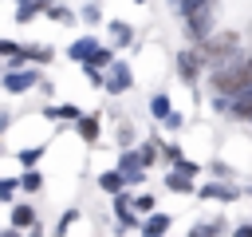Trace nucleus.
I'll list each match as a JSON object with an SVG mask.
<instances>
[{
    "instance_id": "nucleus-10",
    "label": "nucleus",
    "mask_w": 252,
    "mask_h": 237,
    "mask_svg": "<svg viewBox=\"0 0 252 237\" xmlns=\"http://www.w3.org/2000/svg\"><path fill=\"white\" fill-rule=\"evenodd\" d=\"M43 8H51V0H28V4H20V8H16V20H20V24H28V20H32L35 12H43Z\"/></svg>"
},
{
    "instance_id": "nucleus-14",
    "label": "nucleus",
    "mask_w": 252,
    "mask_h": 237,
    "mask_svg": "<svg viewBox=\"0 0 252 237\" xmlns=\"http://www.w3.org/2000/svg\"><path fill=\"white\" fill-rule=\"evenodd\" d=\"M24 51H28V59H35V63H51V59H55L47 43H35V47H24Z\"/></svg>"
},
{
    "instance_id": "nucleus-28",
    "label": "nucleus",
    "mask_w": 252,
    "mask_h": 237,
    "mask_svg": "<svg viewBox=\"0 0 252 237\" xmlns=\"http://www.w3.org/2000/svg\"><path fill=\"white\" fill-rule=\"evenodd\" d=\"M32 237H39V225H32Z\"/></svg>"
},
{
    "instance_id": "nucleus-25",
    "label": "nucleus",
    "mask_w": 252,
    "mask_h": 237,
    "mask_svg": "<svg viewBox=\"0 0 252 237\" xmlns=\"http://www.w3.org/2000/svg\"><path fill=\"white\" fill-rule=\"evenodd\" d=\"M134 205H138V209H154V198H146V194H142V198H134Z\"/></svg>"
},
{
    "instance_id": "nucleus-24",
    "label": "nucleus",
    "mask_w": 252,
    "mask_h": 237,
    "mask_svg": "<svg viewBox=\"0 0 252 237\" xmlns=\"http://www.w3.org/2000/svg\"><path fill=\"white\" fill-rule=\"evenodd\" d=\"M35 158H39V150H20V162H28V166H32Z\"/></svg>"
},
{
    "instance_id": "nucleus-1",
    "label": "nucleus",
    "mask_w": 252,
    "mask_h": 237,
    "mask_svg": "<svg viewBox=\"0 0 252 237\" xmlns=\"http://www.w3.org/2000/svg\"><path fill=\"white\" fill-rule=\"evenodd\" d=\"M213 87H217V95H228V99H236V95H244V91H252V59H232V63H224V67H217L213 71Z\"/></svg>"
},
{
    "instance_id": "nucleus-6",
    "label": "nucleus",
    "mask_w": 252,
    "mask_h": 237,
    "mask_svg": "<svg viewBox=\"0 0 252 237\" xmlns=\"http://www.w3.org/2000/svg\"><path fill=\"white\" fill-rule=\"evenodd\" d=\"M94 51H98L94 36H83V40H75V43L67 47V59H75V63H87V59H94Z\"/></svg>"
},
{
    "instance_id": "nucleus-3",
    "label": "nucleus",
    "mask_w": 252,
    "mask_h": 237,
    "mask_svg": "<svg viewBox=\"0 0 252 237\" xmlns=\"http://www.w3.org/2000/svg\"><path fill=\"white\" fill-rule=\"evenodd\" d=\"M130 83H134V75H130V67L114 59V63H110V75H106V91H110V95H122V91H126Z\"/></svg>"
},
{
    "instance_id": "nucleus-22",
    "label": "nucleus",
    "mask_w": 252,
    "mask_h": 237,
    "mask_svg": "<svg viewBox=\"0 0 252 237\" xmlns=\"http://www.w3.org/2000/svg\"><path fill=\"white\" fill-rule=\"evenodd\" d=\"M0 51H4L8 59H12V55H24V47H20V43H12V40H4V43H0Z\"/></svg>"
},
{
    "instance_id": "nucleus-20",
    "label": "nucleus",
    "mask_w": 252,
    "mask_h": 237,
    "mask_svg": "<svg viewBox=\"0 0 252 237\" xmlns=\"http://www.w3.org/2000/svg\"><path fill=\"white\" fill-rule=\"evenodd\" d=\"M47 12H51V20H59V24H75V16H71L67 8H59V4H51Z\"/></svg>"
},
{
    "instance_id": "nucleus-8",
    "label": "nucleus",
    "mask_w": 252,
    "mask_h": 237,
    "mask_svg": "<svg viewBox=\"0 0 252 237\" xmlns=\"http://www.w3.org/2000/svg\"><path fill=\"white\" fill-rule=\"evenodd\" d=\"M169 229V213H154L146 225H142V237H161Z\"/></svg>"
},
{
    "instance_id": "nucleus-18",
    "label": "nucleus",
    "mask_w": 252,
    "mask_h": 237,
    "mask_svg": "<svg viewBox=\"0 0 252 237\" xmlns=\"http://www.w3.org/2000/svg\"><path fill=\"white\" fill-rule=\"evenodd\" d=\"M47 118H83V115H79V107H51Z\"/></svg>"
},
{
    "instance_id": "nucleus-16",
    "label": "nucleus",
    "mask_w": 252,
    "mask_h": 237,
    "mask_svg": "<svg viewBox=\"0 0 252 237\" xmlns=\"http://www.w3.org/2000/svg\"><path fill=\"white\" fill-rule=\"evenodd\" d=\"M150 111H154L158 118H169V115H173V111H169V99H165V95H154V99H150Z\"/></svg>"
},
{
    "instance_id": "nucleus-11",
    "label": "nucleus",
    "mask_w": 252,
    "mask_h": 237,
    "mask_svg": "<svg viewBox=\"0 0 252 237\" xmlns=\"http://www.w3.org/2000/svg\"><path fill=\"white\" fill-rule=\"evenodd\" d=\"M12 225H16V229L35 225V209H32V205H16V209H12Z\"/></svg>"
},
{
    "instance_id": "nucleus-2",
    "label": "nucleus",
    "mask_w": 252,
    "mask_h": 237,
    "mask_svg": "<svg viewBox=\"0 0 252 237\" xmlns=\"http://www.w3.org/2000/svg\"><path fill=\"white\" fill-rule=\"evenodd\" d=\"M213 20H217V4L213 0H201L185 12V40H209L213 36Z\"/></svg>"
},
{
    "instance_id": "nucleus-13",
    "label": "nucleus",
    "mask_w": 252,
    "mask_h": 237,
    "mask_svg": "<svg viewBox=\"0 0 252 237\" xmlns=\"http://www.w3.org/2000/svg\"><path fill=\"white\" fill-rule=\"evenodd\" d=\"M110 36H114V43H130V40H134V28L114 20V24H110Z\"/></svg>"
},
{
    "instance_id": "nucleus-27",
    "label": "nucleus",
    "mask_w": 252,
    "mask_h": 237,
    "mask_svg": "<svg viewBox=\"0 0 252 237\" xmlns=\"http://www.w3.org/2000/svg\"><path fill=\"white\" fill-rule=\"evenodd\" d=\"M4 237H20V229H16V225H12V229H4Z\"/></svg>"
},
{
    "instance_id": "nucleus-9",
    "label": "nucleus",
    "mask_w": 252,
    "mask_h": 237,
    "mask_svg": "<svg viewBox=\"0 0 252 237\" xmlns=\"http://www.w3.org/2000/svg\"><path fill=\"white\" fill-rule=\"evenodd\" d=\"M189 178H193V174L177 166V170H173V174H169L165 182H169V190H177V194H189V190H193V182H189Z\"/></svg>"
},
{
    "instance_id": "nucleus-12",
    "label": "nucleus",
    "mask_w": 252,
    "mask_h": 237,
    "mask_svg": "<svg viewBox=\"0 0 252 237\" xmlns=\"http://www.w3.org/2000/svg\"><path fill=\"white\" fill-rule=\"evenodd\" d=\"M79 134H83L87 142H94V138H98V115H83V118H79Z\"/></svg>"
},
{
    "instance_id": "nucleus-26",
    "label": "nucleus",
    "mask_w": 252,
    "mask_h": 237,
    "mask_svg": "<svg viewBox=\"0 0 252 237\" xmlns=\"http://www.w3.org/2000/svg\"><path fill=\"white\" fill-rule=\"evenodd\" d=\"M236 237H252V225H240V229H236Z\"/></svg>"
},
{
    "instance_id": "nucleus-23",
    "label": "nucleus",
    "mask_w": 252,
    "mask_h": 237,
    "mask_svg": "<svg viewBox=\"0 0 252 237\" xmlns=\"http://www.w3.org/2000/svg\"><path fill=\"white\" fill-rule=\"evenodd\" d=\"M118 138H122V142H130V138H134V130H130V122H122V126H118Z\"/></svg>"
},
{
    "instance_id": "nucleus-15",
    "label": "nucleus",
    "mask_w": 252,
    "mask_h": 237,
    "mask_svg": "<svg viewBox=\"0 0 252 237\" xmlns=\"http://www.w3.org/2000/svg\"><path fill=\"white\" fill-rule=\"evenodd\" d=\"M220 229H224V221H209V225L189 229V237H220Z\"/></svg>"
},
{
    "instance_id": "nucleus-19",
    "label": "nucleus",
    "mask_w": 252,
    "mask_h": 237,
    "mask_svg": "<svg viewBox=\"0 0 252 237\" xmlns=\"http://www.w3.org/2000/svg\"><path fill=\"white\" fill-rule=\"evenodd\" d=\"M20 186H24V190H32V194H35V190H39V186H43V178H39V174H35V170H28V174H24V178H20Z\"/></svg>"
},
{
    "instance_id": "nucleus-21",
    "label": "nucleus",
    "mask_w": 252,
    "mask_h": 237,
    "mask_svg": "<svg viewBox=\"0 0 252 237\" xmlns=\"http://www.w3.org/2000/svg\"><path fill=\"white\" fill-rule=\"evenodd\" d=\"M83 20H87V24H102V12H98L94 4H87V8H83Z\"/></svg>"
},
{
    "instance_id": "nucleus-30",
    "label": "nucleus",
    "mask_w": 252,
    "mask_h": 237,
    "mask_svg": "<svg viewBox=\"0 0 252 237\" xmlns=\"http://www.w3.org/2000/svg\"><path fill=\"white\" fill-rule=\"evenodd\" d=\"M16 4H28V0H16Z\"/></svg>"
},
{
    "instance_id": "nucleus-4",
    "label": "nucleus",
    "mask_w": 252,
    "mask_h": 237,
    "mask_svg": "<svg viewBox=\"0 0 252 237\" xmlns=\"http://www.w3.org/2000/svg\"><path fill=\"white\" fill-rule=\"evenodd\" d=\"M35 83H39L35 71H8V75H4V91H8V95H24V91L35 87Z\"/></svg>"
},
{
    "instance_id": "nucleus-17",
    "label": "nucleus",
    "mask_w": 252,
    "mask_h": 237,
    "mask_svg": "<svg viewBox=\"0 0 252 237\" xmlns=\"http://www.w3.org/2000/svg\"><path fill=\"white\" fill-rule=\"evenodd\" d=\"M201 198H224V201H228V198H236V190H232V186H205Z\"/></svg>"
},
{
    "instance_id": "nucleus-7",
    "label": "nucleus",
    "mask_w": 252,
    "mask_h": 237,
    "mask_svg": "<svg viewBox=\"0 0 252 237\" xmlns=\"http://www.w3.org/2000/svg\"><path fill=\"white\" fill-rule=\"evenodd\" d=\"M98 186H102L106 194H122V186H130V182H126V174H122V170H106V174L98 178Z\"/></svg>"
},
{
    "instance_id": "nucleus-5",
    "label": "nucleus",
    "mask_w": 252,
    "mask_h": 237,
    "mask_svg": "<svg viewBox=\"0 0 252 237\" xmlns=\"http://www.w3.org/2000/svg\"><path fill=\"white\" fill-rule=\"evenodd\" d=\"M201 67H205V51H181V55H177V71H181L185 79H197Z\"/></svg>"
},
{
    "instance_id": "nucleus-29",
    "label": "nucleus",
    "mask_w": 252,
    "mask_h": 237,
    "mask_svg": "<svg viewBox=\"0 0 252 237\" xmlns=\"http://www.w3.org/2000/svg\"><path fill=\"white\" fill-rule=\"evenodd\" d=\"M169 4H173V8H177V4H181V0H169Z\"/></svg>"
}]
</instances>
